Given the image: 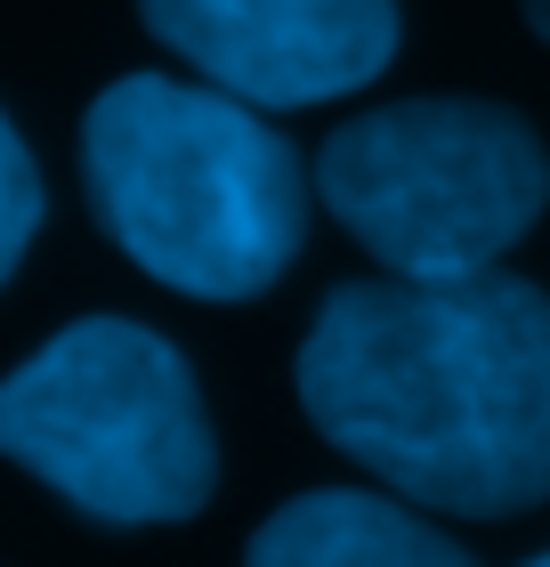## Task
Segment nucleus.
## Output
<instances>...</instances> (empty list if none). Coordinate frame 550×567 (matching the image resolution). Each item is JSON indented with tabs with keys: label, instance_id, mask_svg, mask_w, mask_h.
<instances>
[{
	"label": "nucleus",
	"instance_id": "nucleus-3",
	"mask_svg": "<svg viewBox=\"0 0 550 567\" xmlns=\"http://www.w3.org/2000/svg\"><path fill=\"white\" fill-rule=\"evenodd\" d=\"M0 454L106 527H163L211 503L219 446L163 332L82 317L0 381Z\"/></svg>",
	"mask_w": 550,
	"mask_h": 567
},
{
	"label": "nucleus",
	"instance_id": "nucleus-7",
	"mask_svg": "<svg viewBox=\"0 0 550 567\" xmlns=\"http://www.w3.org/2000/svg\"><path fill=\"white\" fill-rule=\"evenodd\" d=\"M33 227H41V171H33V154H24V138L9 131V114H0V284L17 276Z\"/></svg>",
	"mask_w": 550,
	"mask_h": 567
},
{
	"label": "nucleus",
	"instance_id": "nucleus-4",
	"mask_svg": "<svg viewBox=\"0 0 550 567\" xmlns=\"http://www.w3.org/2000/svg\"><path fill=\"white\" fill-rule=\"evenodd\" d=\"M316 195L405 284L486 276L550 203V154L510 106L405 97L316 154Z\"/></svg>",
	"mask_w": 550,
	"mask_h": 567
},
{
	"label": "nucleus",
	"instance_id": "nucleus-8",
	"mask_svg": "<svg viewBox=\"0 0 550 567\" xmlns=\"http://www.w3.org/2000/svg\"><path fill=\"white\" fill-rule=\"evenodd\" d=\"M527 24H535V33L550 41V0H527Z\"/></svg>",
	"mask_w": 550,
	"mask_h": 567
},
{
	"label": "nucleus",
	"instance_id": "nucleus-1",
	"mask_svg": "<svg viewBox=\"0 0 550 567\" xmlns=\"http://www.w3.org/2000/svg\"><path fill=\"white\" fill-rule=\"evenodd\" d=\"M300 405L381 486L510 519L550 495V292L502 268L340 284L300 341Z\"/></svg>",
	"mask_w": 550,
	"mask_h": 567
},
{
	"label": "nucleus",
	"instance_id": "nucleus-6",
	"mask_svg": "<svg viewBox=\"0 0 550 567\" xmlns=\"http://www.w3.org/2000/svg\"><path fill=\"white\" fill-rule=\"evenodd\" d=\"M243 567H478V559L461 544H445L429 519H413L405 503L324 486V495L283 503L251 535Z\"/></svg>",
	"mask_w": 550,
	"mask_h": 567
},
{
	"label": "nucleus",
	"instance_id": "nucleus-2",
	"mask_svg": "<svg viewBox=\"0 0 550 567\" xmlns=\"http://www.w3.org/2000/svg\"><path fill=\"white\" fill-rule=\"evenodd\" d=\"M82 178L106 236L154 284L251 300L300 260L308 187L283 131L211 82L129 73L82 122Z\"/></svg>",
	"mask_w": 550,
	"mask_h": 567
},
{
	"label": "nucleus",
	"instance_id": "nucleus-9",
	"mask_svg": "<svg viewBox=\"0 0 550 567\" xmlns=\"http://www.w3.org/2000/svg\"><path fill=\"white\" fill-rule=\"evenodd\" d=\"M527 567H550V551H542V559H527Z\"/></svg>",
	"mask_w": 550,
	"mask_h": 567
},
{
	"label": "nucleus",
	"instance_id": "nucleus-5",
	"mask_svg": "<svg viewBox=\"0 0 550 567\" xmlns=\"http://www.w3.org/2000/svg\"><path fill=\"white\" fill-rule=\"evenodd\" d=\"M138 17L243 106H324L397 58V0H138Z\"/></svg>",
	"mask_w": 550,
	"mask_h": 567
}]
</instances>
